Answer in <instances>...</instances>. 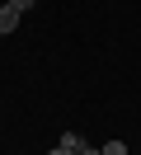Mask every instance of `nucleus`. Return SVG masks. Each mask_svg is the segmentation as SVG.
<instances>
[{
  "label": "nucleus",
  "mask_w": 141,
  "mask_h": 155,
  "mask_svg": "<svg viewBox=\"0 0 141 155\" xmlns=\"http://www.w3.org/2000/svg\"><path fill=\"white\" fill-rule=\"evenodd\" d=\"M24 10H28L24 0H5V5H0V38L19 28V14H24Z\"/></svg>",
  "instance_id": "f257e3e1"
},
{
  "label": "nucleus",
  "mask_w": 141,
  "mask_h": 155,
  "mask_svg": "<svg viewBox=\"0 0 141 155\" xmlns=\"http://www.w3.org/2000/svg\"><path fill=\"white\" fill-rule=\"evenodd\" d=\"M99 155H127V141H108V146H103Z\"/></svg>",
  "instance_id": "f03ea898"
},
{
  "label": "nucleus",
  "mask_w": 141,
  "mask_h": 155,
  "mask_svg": "<svg viewBox=\"0 0 141 155\" xmlns=\"http://www.w3.org/2000/svg\"><path fill=\"white\" fill-rule=\"evenodd\" d=\"M75 155H99V150H94V146H80V150H75Z\"/></svg>",
  "instance_id": "7ed1b4c3"
},
{
  "label": "nucleus",
  "mask_w": 141,
  "mask_h": 155,
  "mask_svg": "<svg viewBox=\"0 0 141 155\" xmlns=\"http://www.w3.org/2000/svg\"><path fill=\"white\" fill-rule=\"evenodd\" d=\"M47 155H75V150H66V146H56V150H47Z\"/></svg>",
  "instance_id": "20e7f679"
},
{
  "label": "nucleus",
  "mask_w": 141,
  "mask_h": 155,
  "mask_svg": "<svg viewBox=\"0 0 141 155\" xmlns=\"http://www.w3.org/2000/svg\"><path fill=\"white\" fill-rule=\"evenodd\" d=\"M24 5H28V10H33V5H38V0H24Z\"/></svg>",
  "instance_id": "39448f33"
},
{
  "label": "nucleus",
  "mask_w": 141,
  "mask_h": 155,
  "mask_svg": "<svg viewBox=\"0 0 141 155\" xmlns=\"http://www.w3.org/2000/svg\"><path fill=\"white\" fill-rule=\"evenodd\" d=\"M0 5H5V0H0Z\"/></svg>",
  "instance_id": "423d86ee"
}]
</instances>
